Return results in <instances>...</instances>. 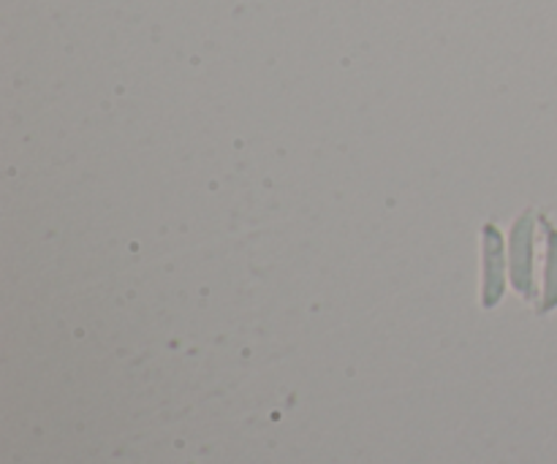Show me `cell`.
Returning a JSON list of instances; mask_svg holds the SVG:
<instances>
[{
  "mask_svg": "<svg viewBox=\"0 0 557 464\" xmlns=\"http://www.w3.org/2000/svg\"><path fill=\"white\" fill-rule=\"evenodd\" d=\"M511 277L515 288L525 297L533 293V217L531 212L517 217L511 234Z\"/></svg>",
  "mask_w": 557,
  "mask_h": 464,
  "instance_id": "obj_1",
  "label": "cell"
},
{
  "mask_svg": "<svg viewBox=\"0 0 557 464\" xmlns=\"http://www.w3.org/2000/svg\"><path fill=\"white\" fill-rule=\"evenodd\" d=\"M484 308L504 297V237L495 226H484Z\"/></svg>",
  "mask_w": 557,
  "mask_h": 464,
  "instance_id": "obj_2",
  "label": "cell"
},
{
  "mask_svg": "<svg viewBox=\"0 0 557 464\" xmlns=\"http://www.w3.org/2000/svg\"><path fill=\"white\" fill-rule=\"evenodd\" d=\"M547 228V288H544V304L542 310H549L557 304V231L547 221H542Z\"/></svg>",
  "mask_w": 557,
  "mask_h": 464,
  "instance_id": "obj_3",
  "label": "cell"
}]
</instances>
